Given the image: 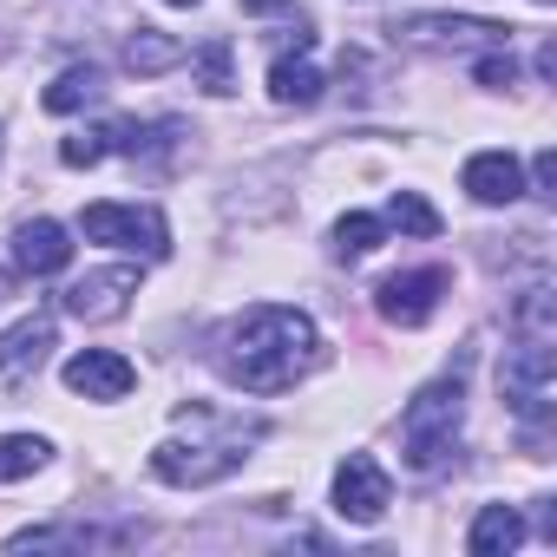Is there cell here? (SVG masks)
I'll return each instance as SVG.
<instances>
[{"label":"cell","mask_w":557,"mask_h":557,"mask_svg":"<svg viewBox=\"0 0 557 557\" xmlns=\"http://www.w3.org/2000/svg\"><path fill=\"white\" fill-rule=\"evenodd\" d=\"M381 243H387V216L348 210V216L335 223V256H342V262H361V256H374Z\"/></svg>","instance_id":"22"},{"label":"cell","mask_w":557,"mask_h":557,"mask_svg":"<svg viewBox=\"0 0 557 557\" xmlns=\"http://www.w3.org/2000/svg\"><path fill=\"white\" fill-rule=\"evenodd\" d=\"M524 190H537V197H557V151H550V145L531 158V184H524Z\"/></svg>","instance_id":"26"},{"label":"cell","mask_w":557,"mask_h":557,"mask_svg":"<svg viewBox=\"0 0 557 557\" xmlns=\"http://www.w3.org/2000/svg\"><path fill=\"white\" fill-rule=\"evenodd\" d=\"M14 262H21L27 275H60V269L73 262V236H66V223H53V216L21 223V230H14Z\"/></svg>","instance_id":"13"},{"label":"cell","mask_w":557,"mask_h":557,"mask_svg":"<svg viewBox=\"0 0 557 557\" xmlns=\"http://www.w3.org/2000/svg\"><path fill=\"white\" fill-rule=\"evenodd\" d=\"M459 184H466L472 203H492L498 210V203H518L524 197V164L511 151H479V158H466V177Z\"/></svg>","instance_id":"12"},{"label":"cell","mask_w":557,"mask_h":557,"mask_svg":"<svg viewBox=\"0 0 557 557\" xmlns=\"http://www.w3.org/2000/svg\"><path fill=\"white\" fill-rule=\"evenodd\" d=\"M387 34L400 47H413V53H492V47H511V27L485 21V14H407Z\"/></svg>","instance_id":"4"},{"label":"cell","mask_w":557,"mask_h":557,"mask_svg":"<svg viewBox=\"0 0 557 557\" xmlns=\"http://www.w3.org/2000/svg\"><path fill=\"white\" fill-rule=\"evenodd\" d=\"M387 223H400L407 236H440V210H433L420 190H394V197H387Z\"/></svg>","instance_id":"23"},{"label":"cell","mask_w":557,"mask_h":557,"mask_svg":"<svg viewBox=\"0 0 557 557\" xmlns=\"http://www.w3.org/2000/svg\"><path fill=\"white\" fill-rule=\"evenodd\" d=\"M269 99L275 106H315L322 99V73L309 66V53H275L269 60Z\"/></svg>","instance_id":"16"},{"label":"cell","mask_w":557,"mask_h":557,"mask_svg":"<svg viewBox=\"0 0 557 557\" xmlns=\"http://www.w3.org/2000/svg\"><path fill=\"white\" fill-rule=\"evenodd\" d=\"M322 361H329L322 329H315L302 309H283V302L243 309V315L223 329V342H216V368H223L243 394H289V387L309 381Z\"/></svg>","instance_id":"1"},{"label":"cell","mask_w":557,"mask_h":557,"mask_svg":"<svg viewBox=\"0 0 557 557\" xmlns=\"http://www.w3.org/2000/svg\"><path fill=\"white\" fill-rule=\"evenodd\" d=\"M387 505H394V479H387V466L368 459V453H348V459L335 466V511H342L348 524H381Z\"/></svg>","instance_id":"8"},{"label":"cell","mask_w":557,"mask_h":557,"mask_svg":"<svg viewBox=\"0 0 557 557\" xmlns=\"http://www.w3.org/2000/svg\"><path fill=\"white\" fill-rule=\"evenodd\" d=\"M498 394L524 426H544L557 413V342H511L498 361Z\"/></svg>","instance_id":"3"},{"label":"cell","mask_w":557,"mask_h":557,"mask_svg":"<svg viewBox=\"0 0 557 557\" xmlns=\"http://www.w3.org/2000/svg\"><path fill=\"white\" fill-rule=\"evenodd\" d=\"M190 60V73H197V86L210 92V99H230L236 92V60H230V40H203L197 53H184Z\"/></svg>","instance_id":"21"},{"label":"cell","mask_w":557,"mask_h":557,"mask_svg":"<svg viewBox=\"0 0 557 557\" xmlns=\"http://www.w3.org/2000/svg\"><path fill=\"white\" fill-rule=\"evenodd\" d=\"M66 387L86 394V400H125L138 387V368L125 355H112V348H79L66 361Z\"/></svg>","instance_id":"11"},{"label":"cell","mask_w":557,"mask_h":557,"mask_svg":"<svg viewBox=\"0 0 557 557\" xmlns=\"http://www.w3.org/2000/svg\"><path fill=\"white\" fill-rule=\"evenodd\" d=\"M472 73H479V86H485V92H511V86H518V60H511V47L479 53V66H472Z\"/></svg>","instance_id":"25"},{"label":"cell","mask_w":557,"mask_h":557,"mask_svg":"<svg viewBox=\"0 0 557 557\" xmlns=\"http://www.w3.org/2000/svg\"><path fill=\"white\" fill-rule=\"evenodd\" d=\"M446 289H453V275H446L440 262L400 269V275H387V283L374 289V309H381V322H394V329H420V322H433V309H440Z\"/></svg>","instance_id":"7"},{"label":"cell","mask_w":557,"mask_h":557,"mask_svg":"<svg viewBox=\"0 0 557 557\" xmlns=\"http://www.w3.org/2000/svg\"><path fill=\"white\" fill-rule=\"evenodd\" d=\"M243 440H249V433H230V440H158V446H151V479L184 485V492L216 485V479H230V472L249 459Z\"/></svg>","instance_id":"6"},{"label":"cell","mask_w":557,"mask_h":557,"mask_svg":"<svg viewBox=\"0 0 557 557\" xmlns=\"http://www.w3.org/2000/svg\"><path fill=\"white\" fill-rule=\"evenodd\" d=\"M459 426H466V387H459V374L426 381V387L407 400V413H400L407 466H413L420 479L446 472V466H453V453H459Z\"/></svg>","instance_id":"2"},{"label":"cell","mask_w":557,"mask_h":557,"mask_svg":"<svg viewBox=\"0 0 557 557\" xmlns=\"http://www.w3.org/2000/svg\"><path fill=\"white\" fill-rule=\"evenodd\" d=\"M537 8H550V0H537Z\"/></svg>","instance_id":"30"},{"label":"cell","mask_w":557,"mask_h":557,"mask_svg":"<svg viewBox=\"0 0 557 557\" xmlns=\"http://www.w3.org/2000/svg\"><path fill=\"white\" fill-rule=\"evenodd\" d=\"M164 8H197V0H164Z\"/></svg>","instance_id":"29"},{"label":"cell","mask_w":557,"mask_h":557,"mask_svg":"<svg viewBox=\"0 0 557 557\" xmlns=\"http://www.w3.org/2000/svg\"><path fill=\"white\" fill-rule=\"evenodd\" d=\"M125 66H132V73H171V66H184V40L158 34V27H138V34L125 40Z\"/></svg>","instance_id":"20"},{"label":"cell","mask_w":557,"mask_h":557,"mask_svg":"<svg viewBox=\"0 0 557 557\" xmlns=\"http://www.w3.org/2000/svg\"><path fill=\"white\" fill-rule=\"evenodd\" d=\"M518 544H524L518 505H479V518H472V531H466V550H472V557H511Z\"/></svg>","instance_id":"15"},{"label":"cell","mask_w":557,"mask_h":557,"mask_svg":"<svg viewBox=\"0 0 557 557\" xmlns=\"http://www.w3.org/2000/svg\"><path fill=\"white\" fill-rule=\"evenodd\" d=\"M47 459H53V440H40V433H0V485L34 479Z\"/></svg>","instance_id":"19"},{"label":"cell","mask_w":557,"mask_h":557,"mask_svg":"<svg viewBox=\"0 0 557 557\" xmlns=\"http://www.w3.org/2000/svg\"><path fill=\"white\" fill-rule=\"evenodd\" d=\"M53 342H60V329H53V315H27V322H14L8 335H0V381H8V387H21V381H34V374L47 368V355H53Z\"/></svg>","instance_id":"10"},{"label":"cell","mask_w":557,"mask_h":557,"mask_svg":"<svg viewBox=\"0 0 557 557\" xmlns=\"http://www.w3.org/2000/svg\"><path fill=\"white\" fill-rule=\"evenodd\" d=\"M138 531L119 524V531H92V524H34V531H14L8 550H99V544H132Z\"/></svg>","instance_id":"14"},{"label":"cell","mask_w":557,"mask_h":557,"mask_svg":"<svg viewBox=\"0 0 557 557\" xmlns=\"http://www.w3.org/2000/svg\"><path fill=\"white\" fill-rule=\"evenodd\" d=\"M236 8H243V14H283L289 0H236Z\"/></svg>","instance_id":"28"},{"label":"cell","mask_w":557,"mask_h":557,"mask_svg":"<svg viewBox=\"0 0 557 557\" xmlns=\"http://www.w3.org/2000/svg\"><path fill=\"white\" fill-rule=\"evenodd\" d=\"M79 230H86V243H112V249L145 256V262L171 256V223L158 203H86Z\"/></svg>","instance_id":"5"},{"label":"cell","mask_w":557,"mask_h":557,"mask_svg":"<svg viewBox=\"0 0 557 557\" xmlns=\"http://www.w3.org/2000/svg\"><path fill=\"white\" fill-rule=\"evenodd\" d=\"M106 151H112L106 125H99V132H73V138H60V164H73V171H92Z\"/></svg>","instance_id":"24"},{"label":"cell","mask_w":557,"mask_h":557,"mask_svg":"<svg viewBox=\"0 0 557 557\" xmlns=\"http://www.w3.org/2000/svg\"><path fill=\"white\" fill-rule=\"evenodd\" d=\"M511 335L524 342H557V296L544 283H531L518 302H511Z\"/></svg>","instance_id":"18"},{"label":"cell","mask_w":557,"mask_h":557,"mask_svg":"<svg viewBox=\"0 0 557 557\" xmlns=\"http://www.w3.org/2000/svg\"><path fill=\"white\" fill-rule=\"evenodd\" d=\"M537 79H557V40L537 47Z\"/></svg>","instance_id":"27"},{"label":"cell","mask_w":557,"mask_h":557,"mask_svg":"<svg viewBox=\"0 0 557 557\" xmlns=\"http://www.w3.org/2000/svg\"><path fill=\"white\" fill-rule=\"evenodd\" d=\"M132 296H138V269L112 262V269H92V275H79V283L66 289V315H79V322H119L132 309Z\"/></svg>","instance_id":"9"},{"label":"cell","mask_w":557,"mask_h":557,"mask_svg":"<svg viewBox=\"0 0 557 557\" xmlns=\"http://www.w3.org/2000/svg\"><path fill=\"white\" fill-rule=\"evenodd\" d=\"M99 92H106V73H99V66H66V73L47 86V99H40V106L66 119V112H86V106H99Z\"/></svg>","instance_id":"17"}]
</instances>
